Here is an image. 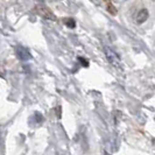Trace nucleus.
Returning a JSON list of instances; mask_svg holds the SVG:
<instances>
[{
  "label": "nucleus",
  "instance_id": "6",
  "mask_svg": "<svg viewBox=\"0 0 155 155\" xmlns=\"http://www.w3.org/2000/svg\"><path fill=\"white\" fill-rule=\"evenodd\" d=\"M106 1H107V7H106L107 12H109V13H111L112 15H116V14H117V9L114 8V6L111 4V1H110V0H106Z\"/></svg>",
  "mask_w": 155,
  "mask_h": 155
},
{
  "label": "nucleus",
  "instance_id": "1",
  "mask_svg": "<svg viewBox=\"0 0 155 155\" xmlns=\"http://www.w3.org/2000/svg\"><path fill=\"white\" fill-rule=\"evenodd\" d=\"M35 11H36V13H38L40 16H43L45 19H49V20H53V21L56 20V16H55L54 13H53L48 7H46L45 5H38V6L35 7Z\"/></svg>",
  "mask_w": 155,
  "mask_h": 155
},
{
  "label": "nucleus",
  "instance_id": "7",
  "mask_svg": "<svg viewBox=\"0 0 155 155\" xmlns=\"http://www.w3.org/2000/svg\"><path fill=\"white\" fill-rule=\"evenodd\" d=\"M35 118H36V123H43L45 121V118H43V116L41 114V113H39V112H36L35 113Z\"/></svg>",
  "mask_w": 155,
  "mask_h": 155
},
{
  "label": "nucleus",
  "instance_id": "5",
  "mask_svg": "<svg viewBox=\"0 0 155 155\" xmlns=\"http://www.w3.org/2000/svg\"><path fill=\"white\" fill-rule=\"evenodd\" d=\"M63 22H64V25H65L67 27H69V28H75V27H76L75 20L71 19V18H65V19H63Z\"/></svg>",
  "mask_w": 155,
  "mask_h": 155
},
{
  "label": "nucleus",
  "instance_id": "3",
  "mask_svg": "<svg viewBox=\"0 0 155 155\" xmlns=\"http://www.w3.org/2000/svg\"><path fill=\"white\" fill-rule=\"evenodd\" d=\"M15 54L16 56L21 60V61H28L31 58V55L29 53V50L27 48H25L22 46H18L15 48Z\"/></svg>",
  "mask_w": 155,
  "mask_h": 155
},
{
  "label": "nucleus",
  "instance_id": "2",
  "mask_svg": "<svg viewBox=\"0 0 155 155\" xmlns=\"http://www.w3.org/2000/svg\"><path fill=\"white\" fill-rule=\"evenodd\" d=\"M105 55H106V58H107V61H109L112 65H119V63H120V57L118 56L116 51H113L111 48H105Z\"/></svg>",
  "mask_w": 155,
  "mask_h": 155
},
{
  "label": "nucleus",
  "instance_id": "4",
  "mask_svg": "<svg viewBox=\"0 0 155 155\" xmlns=\"http://www.w3.org/2000/svg\"><path fill=\"white\" fill-rule=\"evenodd\" d=\"M148 11L146 8H142V9H140L139 13H138V15H137V22L138 23H143L146 20L148 19Z\"/></svg>",
  "mask_w": 155,
  "mask_h": 155
},
{
  "label": "nucleus",
  "instance_id": "8",
  "mask_svg": "<svg viewBox=\"0 0 155 155\" xmlns=\"http://www.w3.org/2000/svg\"><path fill=\"white\" fill-rule=\"evenodd\" d=\"M78 61L82 63L83 67H89V61L85 60V58H83V57H78Z\"/></svg>",
  "mask_w": 155,
  "mask_h": 155
}]
</instances>
